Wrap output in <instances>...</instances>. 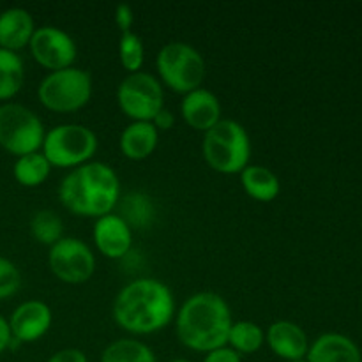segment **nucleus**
Returning a JSON list of instances; mask_svg holds the SVG:
<instances>
[{
  "label": "nucleus",
  "mask_w": 362,
  "mask_h": 362,
  "mask_svg": "<svg viewBox=\"0 0 362 362\" xmlns=\"http://www.w3.org/2000/svg\"><path fill=\"white\" fill-rule=\"evenodd\" d=\"M175 297L166 283L156 278H138L117 293L112 306L115 324L133 336L163 331L175 318Z\"/></svg>",
  "instance_id": "nucleus-1"
},
{
  "label": "nucleus",
  "mask_w": 362,
  "mask_h": 362,
  "mask_svg": "<svg viewBox=\"0 0 362 362\" xmlns=\"http://www.w3.org/2000/svg\"><path fill=\"white\" fill-rule=\"evenodd\" d=\"M233 324L228 303L216 292H198L187 297L175 313L179 341L193 352L209 354L226 346Z\"/></svg>",
  "instance_id": "nucleus-2"
},
{
  "label": "nucleus",
  "mask_w": 362,
  "mask_h": 362,
  "mask_svg": "<svg viewBox=\"0 0 362 362\" xmlns=\"http://www.w3.org/2000/svg\"><path fill=\"white\" fill-rule=\"evenodd\" d=\"M64 209L80 218H103L112 214L120 202V179L103 161H88L71 170L59 186Z\"/></svg>",
  "instance_id": "nucleus-3"
},
{
  "label": "nucleus",
  "mask_w": 362,
  "mask_h": 362,
  "mask_svg": "<svg viewBox=\"0 0 362 362\" xmlns=\"http://www.w3.org/2000/svg\"><path fill=\"white\" fill-rule=\"evenodd\" d=\"M202 154L214 172L237 175L251 159V140L246 127L233 119H221L204 133Z\"/></svg>",
  "instance_id": "nucleus-4"
},
{
  "label": "nucleus",
  "mask_w": 362,
  "mask_h": 362,
  "mask_svg": "<svg viewBox=\"0 0 362 362\" xmlns=\"http://www.w3.org/2000/svg\"><path fill=\"white\" fill-rule=\"evenodd\" d=\"M156 67L163 87L182 95L200 88L207 74V64L202 53L182 41L161 46L156 57Z\"/></svg>",
  "instance_id": "nucleus-5"
},
{
  "label": "nucleus",
  "mask_w": 362,
  "mask_h": 362,
  "mask_svg": "<svg viewBox=\"0 0 362 362\" xmlns=\"http://www.w3.org/2000/svg\"><path fill=\"white\" fill-rule=\"evenodd\" d=\"M92 90L90 73L73 66L46 74L37 87V98L49 112L73 113L88 105Z\"/></svg>",
  "instance_id": "nucleus-6"
},
{
  "label": "nucleus",
  "mask_w": 362,
  "mask_h": 362,
  "mask_svg": "<svg viewBox=\"0 0 362 362\" xmlns=\"http://www.w3.org/2000/svg\"><path fill=\"white\" fill-rule=\"evenodd\" d=\"M99 147L98 136L83 124H60L46 131L41 152L55 168L74 170L92 161Z\"/></svg>",
  "instance_id": "nucleus-7"
},
{
  "label": "nucleus",
  "mask_w": 362,
  "mask_h": 362,
  "mask_svg": "<svg viewBox=\"0 0 362 362\" xmlns=\"http://www.w3.org/2000/svg\"><path fill=\"white\" fill-rule=\"evenodd\" d=\"M45 134L42 120L30 108L18 103L0 105V147L4 151L16 158L39 152Z\"/></svg>",
  "instance_id": "nucleus-8"
},
{
  "label": "nucleus",
  "mask_w": 362,
  "mask_h": 362,
  "mask_svg": "<svg viewBox=\"0 0 362 362\" xmlns=\"http://www.w3.org/2000/svg\"><path fill=\"white\" fill-rule=\"evenodd\" d=\"M119 108L131 122H152L165 108V88L151 73L127 74L117 87Z\"/></svg>",
  "instance_id": "nucleus-9"
},
{
  "label": "nucleus",
  "mask_w": 362,
  "mask_h": 362,
  "mask_svg": "<svg viewBox=\"0 0 362 362\" xmlns=\"http://www.w3.org/2000/svg\"><path fill=\"white\" fill-rule=\"evenodd\" d=\"M48 267L59 281L67 285H83L94 276L95 257L83 240L64 237L49 247Z\"/></svg>",
  "instance_id": "nucleus-10"
},
{
  "label": "nucleus",
  "mask_w": 362,
  "mask_h": 362,
  "mask_svg": "<svg viewBox=\"0 0 362 362\" xmlns=\"http://www.w3.org/2000/svg\"><path fill=\"white\" fill-rule=\"evenodd\" d=\"M28 49L35 62L49 73L73 67L78 57V46L74 39L66 30L53 25L35 28Z\"/></svg>",
  "instance_id": "nucleus-11"
},
{
  "label": "nucleus",
  "mask_w": 362,
  "mask_h": 362,
  "mask_svg": "<svg viewBox=\"0 0 362 362\" xmlns=\"http://www.w3.org/2000/svg\"><path fill=\"white\" fill-rule=\"evenodd\" d=\"M13 339L18 343H35L48 334L53 324V311L46 303L37 299L25 300L13 311L9 320Z\"/></svg>",
  "instance_id": "nucleus-12"
},
{
  "label": "nucleus",
  "mask_w": 362,
  "mask_h": 362,
  "mask_svg": "<svg viewBox=\"0 0 362 362\" xmlns=\"http://www.w3.org/2000/svg\"><path fill=\"white\" fill-rule=\"evenodd\" d=\"M95 250L110 260H120L133 246V228L119 214H106L98 218L92 230Z\"/></svg>",
  "instance_id": "nucleus-13"
},
{
  "label": "nucleus",
  "mask_w": 362,
  "mask_h": 362,
  "mask_svg": "<svg viewBox=\"0 0 362 362\" xmlns=\"http://www.w3.org/2000/svg\"><path fill=\"white\" fill-rule=\"evenodd\" d=\"M265 343L276 357L285 362L306 359L310 350L306 331L290 320H278L269 325L265 332Z\"/></svg>",
  "instance_id": "nucleus-14"
},
{
  "label": "nucleus",
  "mask_w": 362,
  "mask_h": 362,
  "mask_svg": "<svg viewBox=\"0 0 362 362\" xmlns=\"http://www.w3.org/2000/svg\"><path fill=\"white\" fill-rule=\"evenodd\" d=\"M221 112V103L218 95L204 87L186 94L180 101V115L184 122L191 129L202 131V133H207L223 119Z\"/></svg>",
  "instance_id": "nucleus-15"
},
{
  "label": "nucleus",
  "mask_w": 362,
  "mask_h": 362,
  "mask_svg": "<svg viewBox=\"0 0 362 362\" xmlns=\"http://www.w3.org/2000/svg\"><path fill=\"white\" fill-rule=\"evenodd\" d=\"M308 362H362L357 343L341 332H325L313 343L306 356Z\"/></svg>",
  "instance_id": "nucleus-16"
},
{
  "label": "nucleus",
  "mask_w": 362,
  "mask_h": 362,
  "mask_svg": "<svg viewBox=\"0 0 362 362\" xmlns=\"http://www.w3.org/2000/svg\"><path fill=\"white\" fill-rule=\"evenodd\" d=\"M32 14L23 7H9L0 13V48L18 53L30 45L35 32Z\"/></svg>",
  "instance_id": "nucleus-17"
},
{
  "label": "nucleus",
  "mask_w": 362,
  "mask_h": 362,
  "mask_svg": "<svg viewBox=\"0 0 362 362\" xmlns=\"http://www.w3.org/2000/svg\"><path fill=\"white\" fill-rule=\"evenodd\" d=\"M159 144V131L152 122H131L124 127L119 138V148L124 158L144 161L151 158Z\"/></svg>",
  "instance_id": "nucleus-18"
},
{
  "label": "nucleus",
  "mask_w": 362,
  "mask_h": 362,
  "mask_svg": "<svg viewBox=\"0 0 362 362\" xmlns=\"http://www.w3.org/2000/svg\"><path fill=\"white\" fill-rule=\"evenodd\" d=\"M239 175L244 191L253 200L262 202V204H271L281 193L279 177L267 166L251 165L250 163Z\"/></svg>",
  "instance_id": "nucleus-19"
},
{
  "label": "nucleus",
  "mask_w": 362,
  "mask_h": 362,
  "mask_svg": "<svg viewBox=\"0 0 362 362\" xmlns=\"http://www.w3.org/2000/svg\"><path fill=\"white\" fill-rule=\"evenodd\" d=\"M53 166L41 151L16 158L13 166V175L16 182L23 187H37L48 180Z\"/></svg>",
  "instance_id": "nucleus-20"
},
{
  "label": "nucleus",
  "mask_w": 362,
  "mask_h": 362,
  "mask_svg": "<svg viewBox=\"0 0 362 362\" xmlns=\"http://www.w3.org/2000/svg\"><path fill=\"white\" fill-rule=\"evenodd\" d=\"M25 83V66L18 53L0 48V101L9 103Z\"/></svg>",
  "instance_id": "nucleus-21"
},
{
  "label": "nucleus",
  "mask_w": 362,
  "mask_h": 362,
  "mask_svg": "<svg viewBox=\"0 0 362 362\" xmlns=\"http://www.w3.org/2000/svg\"><path fill=\"white\" fill-rule=\"evenodd\" d=\"M264 343L265 331L260 325L251 320H237L230 327L226 346L239 356H251V354H257L264 346Z\"/></svg>",
  "instance_id": "nucleus-22"
},
{
  "label": "nucleus",
  "mask_w": 362,
  "mask_h": 362,
  "mask_svg": "<svg viewBox=\"0 0 362 362\" xmlns=\"http://www.w3.org/2000/svg\"><path fill=\"white\" fill-rule=\"evenodd\" d=\"M101 362H158L154 352L140 339L122 338L110 343L101 354Z\"/></svg>",
  "instance_id": "nucleus-23"
},
{
  "label": "nucleus",
  "mask_w": 362,
  "mask_h": 362,
  "mask_svg": "<svg viewBox=\"0 0 362 362\" xmlns=\"http://www.w3.org/2000/svg\"><path fill=\"white\" fill-rule=\"evenodd\" d=\"M154 212L156 209L151 197L141 193V191H134V193H127L122 198L119 216L131 228H147L154 221Z\"/></svg>",
  "instance_id": "nucleus-24"
},
{
  "label": "nucleus",
  "mask_w": 362,
  "mask_h": 362,
  "mask_svg": "<svg viewBox=\"0 0 362 362\" xmlns=\"http://www.w3.org/2000/svg\"><path fill=\"white\" fill-rule=\"evenodd\" d=\"M30 233L39 244L52 247L53 244L64 239V223L53 211L42 209L37 211L30 219Z\"/></svg>",
  "instance_id": "nucleus-25"
},
{
  "label": "nucleus",
  "mask_w": 362,
  "mask_h": 362,
  "mask_svg": "<svg viewBox=\"0 0 362 362\" xmlns=\"http://www.w3.org/2000/svg\"><path fill=\"white\" fill-rule=\"evenodd\" d=\"M119 60L120 66L127 71V74H133L141 71L145 62V46L140 35L136 32H126L120 34L119 39Z\"/></svg>",
  "instance_id": "nucleus-26"
},
{
  "label": "nucleus",
  "mask_w": 362,
  "mask_h": 362,
  "mask_svg": "<svg viewBox=\"0 0 362 362\" xmlns=\"http://www.w3.org/2000/svg\"><path fill=\"white\" fill-rule=\"evenodd\" d=\"M21 272L9 258L0 257V300L9 299L20 290Z\"/></svg>",
  "instance_id": "nucleus-27"
},
{
  "label": "nucleus",
  "mask_w": 362,
  "mask_h": 362,
  "mask_svg": "<svg viewBox=\"0 0 362 362\" xmlns=\"http://www.w3.org/2000/svg\"><path fill=\"white\" fill-rule=\"evenodd\" d=\"M115 25L120 30V34L133 32L134 13L133 9H131V6H127V4H119V6L115 7Z\"/></svg>",
  "instance_id": "nucleus-28"
},
{
  "label": "nucleus",
  "mask_w": 362,
  "mask_h": 362,
  "mask_svg": "<svg viewBox=\"0 0 362 362\" xmlns=\"http://www.w3.org/2000/svg\"><path fill=\"white\" fill-rule=\"evenodd\" d=\"M46 362H88L87 354L80 349H62L53 354Z\"/></svg>",
  "instance_id": "nucleus-29"
},
{
  "label": "nucleus",
  "mask_w": 362,
  "mask_h": 362,
  "mask_svg": "<svg viewBox=\"0 0 362 362\" xmlns=\"http://www.w3.org/2000/svg\"><path fill=\"white\" fill-rule=\"evenodd\" d=\"M202 362H243L240 356L237 352H233L228 346H223V349L212 350V352L205 354L204 361Z\"/></svg>",
  "instance_id": "nucleus-30"
},
{
  "label": "nucleus",
  "mask_w": 362,
  "mask_h": 362,
  "mask_svg": "<svg viewBox=\"0 0 362 362\" xmlns=\"http://www.w3.org/2000/svg\"><path fill=\"white\" fill-rule=\"evenodd\" d=\"M175 122H177L175 113H173L170 108H166V106L154 117V119H152V126H154L159 133H161V131L173 129Z\"/></svg>",
  "instance_id": "nucleus-31"
},
{
  "label": "nucleus",
  "mask_w": 362,
  "mask_h": 362,
  "mask_svg": "<svg viewBox=\"0 0 362 362\" xmlns=\"http://www.w3.org/2000/svg\"><path fill=\"white\" fill-rule=\"evenodd\" d=\"M11 341H13V334H11L9 322L0 317V356L11 349Z\"/></svg>",
  "instance_id": "nucleus-32"
},
{
  "label": "nucleus",
  "mask_w": 362,
  "mask_h": 362,
  "mask_svg": "<svg viewBox=\"0 0 362 362\" xmlns=\"http://www.w3.org/2000/svg\"><path fill=\"white\" fill-rule=\"evenodd\" d=\"M168 362H193V361H189V359H172Z\"/></svg>",
  "instance_id": "nucleus-33"
},
{
  "label": "nucleus",
  "mask_w": 362,
  "mask_h": 362,
  "mask_svg": "<svg viewBox=\"0 0 362 362\" xmlns=\"http://www.w3.org/2000/svg\"><path fill=\"white\" fill-rule=\"evenodd\" d=\"M288 362H308L306 359H297V361H288Z\"/></svg>",
  "instance_id": "nucleus-34"
}]
</instances>
